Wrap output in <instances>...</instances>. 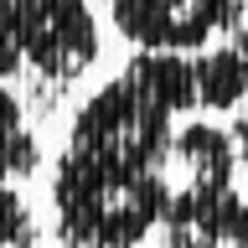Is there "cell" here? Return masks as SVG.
I'll use <instances>...</instances> for the list:
<instances>
[{
  "label": "cell",
  "instance_id": "1",
  "mask_svg": "<svg viewBox=\"0 0 248 248\" xmlns=\"http://www.w3.org/2000/svg\"><path fill=\"white\" fill-rule=\"evenodd\" d=\"M202 108L197 57L135 46L67 124V150L52 176L57 238L83 248H129L160 232L170 202V145L181 114Z\"/></svg>",
  "mask_w": 248,
  "mask_h": 248
},
{
  "label": "cell",
  "instance_id": "2",
  "mask_svg": "<svg viewBox=\"0 0 248 248\" xmlns=\"http://www.w3.org/2000/svg\"><path fill=\"white\" fill-rule=\"evenodd\" d=\"M16 21L26 57L16 93L31 108L57 114V98H67V88L98 62V21L88 0H16Z\"/></svg>",
  "mask_w": 248,
  "mask_h": 248
},
{
  "label": "cell",
  "instance_id": "3",
  "mask_svg": "<svg viewBox=\"0 0 248 248\" xmlns=\"http://www.w3.org/2000/svg\"><path fill=\"white\" fill-rule=\"evenodd\" d=\"M238 140L222 135L207 119H186L176 129L170 145V202H166V222H160V243L170 248H202V232L212 222V212L238 191Z\"/></svg>",
  "mask_w": 248,
  "mask_h": 248
},
{
  "label": "cell",
  "instance_id": "4",
  "mask_svg": "<svg viewBox=\"0 0 248 248\" xmlns=\"http://www.w3.org/2000/svg\"><path fill=\"white\" fill-rule=\"evenodd\" d=\"M248 0H108V21L129 46L207 52L243 26Z\"/></svg>",
  "mask_w": 248,
  "mask_h": 248
},
{
  "label": "cell",
  "instance_id": "5",
  "mask_svg": "<svg viewBox=\"0 0 248 248\" xmlns=\"http://www.w3.org/2000/svg\"><path fill=\"white\" fill-rule=\"evenodd\" d=\"M42 166V145L26 124V98L0 83V181H26Z\"/></svg>",
  "mask_w": 248,
  "mask_h": 248
},
{
  "label": "cell",
  "instance_id": "6",
  "mask_svg": "<svg viewBox=\"0 0 248 248\" xmlns=\"http://www.w3.org/2000/svg\"><path fill=\"white\" fill-rule=\"evenodd\" d=\"M0 243L5 248L36 243V217H31V202L16 191V181H0Z\"/></svg>",
  "mask_w": 248,
  "mask_h": 248
},
{
  "label": "cell",
  "instance_id": "7",
  "mask_svg": "<svg viewBox=\"0 0 248 248\" xmlns=\"http://www.w3.org/2000/svg\"><path fill=\"white\" fill-rule=\"evenodd\" d=\"M26 57H21V21H16V0H0V83H21Z\"/></svg>",
  "mask_w": 248,
  "mask_h": 248
},
{
  "label": "cell",
  "instance_id": "8",
  "mask_svg": "<svg viewBox=\"0 0 248 248\" xmlns=\"http://www.w3.org/2000/svg\"><path fill=\"white\" fill-rule=\"evenodd\" d=\"M232 140H238V166H243V176H248V114L232 119Z\"/></svg>",
  "mask_w": 248,
  "mask_h": 248
}]
</instances>
